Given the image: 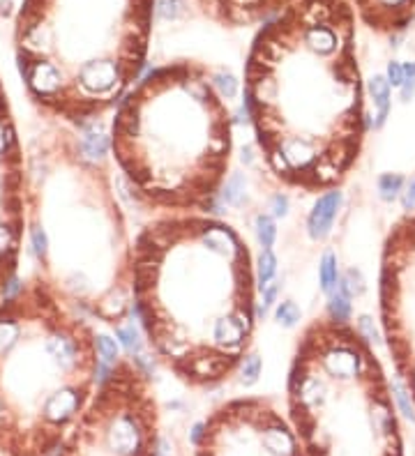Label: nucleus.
Masks as SVG:
<instances>
[{
    "mask_svg": "<svg viewBox=\"0 0 415 456\" xmlns=\"http://www.w3.org/2000/svg\"><path fill=\"white\" fill-rule=\"evenodd\" d=\"M245 108L277 180L303 192L334 189L367 127L348 7L305 0L270 21L247 60Z\"/></svg>",
    "mask_w": 415,
    "mask_h": 456,
    "instance_id": "nucleus-1",
    "label": "nucleus"
},
{
    "mask_svg": "<svg viewBox=\"0 0 415 456\" xmlns=\"http://www.w3.org/2000/svg\"><path fill=\"white\" fill-rule=\"evenodd\" d=\"M256 293L247 240L217 217L162 214L134 240V314L157 360L187 385L238 371L259 321Z\"/></svg>",
    "mask_w": 415,
    "mask_h": 456,
    "instance_id": "nucleus-2",
    "label": "nucleus"
},
{
    "mask_svg": "<svg viewBox=\"0 0 415 456\" xmlns=\"http://www.w3.org/2000/svg\"><path fill=\"white\" fill-rule=\"evenodd\" d=\"M109 139L120 180L141 205L208 214L226 183L233 115L203 67L173 62L120 99Z\"/></svg>",
    "mask_w": 415,
    "mask_h": 456,
    "instance_id": "nucleus-3",
    "label": "nucleus"
},
{
    "mask_svg": "<svg viewBox=\"0 0 415 456\" xmlns=\"http://www.w3.org/2000/svg\"><path fill=\"white\" fill-rule=\"evenodd\" d=\"M109 157L58 134L26 173V223L46 235L44 279L88 318L120 328L134 314V242Z\"/></svg>",
    "mask_w": 415,
    "mask_h": 456,
    "instance_id": "nucleus-4",
    "label": "nucleus"
},
{
    "mask_svg": "<svg viewBox=\"0 0 415 456\" xmlns=\"http://www.w3.org/2000/svg\"><path fill=\"white\" fill-rule=\"evenodd\" d=\"M106 369L97 335L74 304L37 277L0 302V429L17 396L35 401L46 447L71 422Z\"/></svg>",
    "mask_w": 415,
    "mask_h": 456,
    "instance_id": "nucleus-5",
    "label": "nucleus"
},
{
    "mask_svg": "<svg viewBox=\"0 0 415 456\" xmlns=\"http://www.w3.org/2000/svg\"><path fill=\"white\" fill-rule=\"evenodd\" d=\"M26 228V169L17 127L0 83V298L14 293Z\"/></svg>",
    "mask_w": 415,
    "mask_h": 456,
    "instance_id": "nucleus-6",
    "label": "nucleus"
},
{
    "mask_svg": "<svg viewBox=\"0 0 415 456\" xmlns=\"http://www.w3.org/2000/svg\"><path fill=\"white\" fill-rule=\"evenodd\" d=\"M341 203H344V194H341L337 187H334V189H328L325 194H321L316 199L310 217H307V233H310L314 242H323L325 237L330 235Z\"/></svg>",
    "mask_w": 415,
    "mask_h": 456,
    "instance_id": "nucleus-7",
    "label": "nucleus"
},
{
    "mask_svg": "<svg viewBox=\"0 0 415 456\" xmlns=\"http://www.w3.org/2000/svg\"><path fill=\"white\" fill-rule=\"evenodd\" d=\"M369 95H371V101H374V108H376L374 129H381L385 125V120H388V113H390V106H392L388 78L385 76L369 78Z\"/></svg>",
    "mask_w": 415,
    "mask_h": 456,
    "instance_id": "nucleus-8",
    "label": "nucleus"
},
{
    "mask_svg": "<svg viewBox=\"0 0 415 456\" xmlns=\"http://www.w3.org/2000/svg\"><path fill=\"white\" fill-rule=\"evenodd\" d=\"M319 281H321V291L325 295H330L339 284V270H337V256L334 251H325L321 256V265H319Z\"/></svg>",
    "mask_w": 415,
    "mask_h": 456,
    "instance_id": "nucleus-9",
    "label": "nucleus"
},
{
    "mask_svg": "<svg viewBox=\"0 0 415 456\" xmlns=\"http://www.w3.org/2000/svg\"><path fill=\"white\" fill-rule=\"evenodd\" d=\"M328 318L334 321V323H348V318H350V298L339 284L330 293V302H328Z\"/></svg>",
    "mask_w": 415,
    "mask_h": 456,
    "instance_id": "nucleus-10",
    "label": "nucleus"
},
{
    "mask_svg": "<svg viewBox=\"0 0 415 456\" xmlns=\"http://www.w3.org/2000/svg\"><path fill=\"white\" fill-rule=\"evenodd\" d=\"M376 189H378L381 201L385 203L397 201L404 192V176H399V173H383V176H378L376 180Z\"/></svg>",
    "mask_w": 415,
    "mask_h": 456,
    "instance_id": "nucleus-11",
    "label": "nucleus"
},
{
    "mask_svg": "<svg viewBox=\"0 0 415 456\" xmlns=\"http://www.w3.org/2000/svg\"><path fill=\"white\" fill-rule=\"evenodd\" d=\"M245 189H247L245 173H233V176L224 183V187H221V199H224L226 205L238 208L242 199H245Z\"/></svg>",
    "mask_w": 415,
    "mask_h": 456,
    "instance_id": "nucleus-12",
    "label": "nucleus"
},
{
    "mask_svg": "<svg viewBox=\"0 0 415 456\" xmlns=\"http://www.w3.org/2000/svg\"><path fill=\"white\" fill-rule=\"evenodd\" d=\"M275 272H277V256L273 253V249H263L259 256V265H256V286H259V291H263L275 279Z\"/></svg>",
    "mask_w": 415,
    "mask_h": 456,
    "instance_id": "nucleus-13",
    "label": "nucleus"
},
{
    "mask_svg": "<svg viewBox=\"0 0 415 456\" xmlns=\"http://www.w3.org/2000/svg\"><path fill=\"white\" fill-rule=\"evenodd\" d=\"M256 237H259L263 249H273L275 237H277V223L270 214L256 217Z\"/></svg>",
    "mask_w": 415,
    "mask_h": 456,
    "instance_id": "nucleus-14",
    "label": "nucleus"
},
{
    "mask_svg": "<svg viewBox=\"0 0 415 456\" xmlns=\"http://www.w3.org/2000/svg\"><path fill=\"white\" fill-rule=\"evenodd\" d=\"M210 78H212L214 90L219 92L221 99L228 101L238 95V81H235V76L231 74V71H214V74H210Z\"/></svg>",
    "mask_w": 415,
    "mask_h": 456,
    "instance_id": "nucleus-15",
    "label": "nucleus"
},
{
    "mask_svg": "<svg viewBox=\"0 0 415 456\" xmlns=\"http://www.w3.org/2000/svg\"><path fill=\"white\" fill-rule=\"evenodd\" d=\"M97 351H99V360H102V364L106 369H111L120 360L118 341L116 339H111L109 335H99L97 337Z\"/></svg>",
    "mask_w": 415,
    "mask_h": 456,
    "instance_id": "nucleus-16",
    "label": "nucleus"
},
{
    "mask_svg": "<svg viewBox=\"0 0 415 456\" xmlns=\"http://www.w3.org/2000/svg\"><path fill=\"white\" fill-rule=\"evenodd\" d=\"M238 371H240V380H242V385H254L256 380H259V375H261V357L259 355H245V360L240 362V366H238Z\"/></svg>",
    "mask_w": 415,
    "mask_h": 456,
    "instance_id": "nucleus-17",
    "label": "nucleus"
},
{
    "mask_svg": "<svg viewBox=\"0 0 415 456\" xmlns=\"http://www.w3.org/2000/svg\"><path fill=\"white\" fill-rule=\"evenodd\" d=\"M300 318H303V314H300L298 304L291 302V300L282 302L275 311V321L282 325V328H296V325L300 323Z\"/></svg>",
    "mask_w": 415,
    "mask_h": 456,
    "instance_id": "nucleus-18",
    "label": "nucleus"
},
{
    "mask_svg": "<svg viewBox=\"0 0 415 456\" xmlns=\"http://www.w3.org/2000/svg\"><path fill=\"white\" fill-rule=\"evenodd\" d=\"M279 288H282V281H270L261 291V302H256V318H259V321H263V318L268 316V311L273 309Z\"/></svg>",
    "mask_w": 415,
    "mask_h": 456,
    "instance_id": "nucleus-19",
    "label": "nucleus"
},
{
    "mask_svg": "<svg viewBox=\"0 0 415 456\" xmlns=\"http://www.w3.org/2000/svg\"><path fill=\"white\" fill-rule=\"evenodd\" d=\"M116 335L120 339V344H123L132 355H139L141 353V339H139V332H137V328H134L132 321L125 323V325H120V328H116Z\"/></svg>",
    "mask_w": 415,
    "mask_h": 456,
    "instance_id": "nucleus-20",
    "label": "nucleus"
},
{
    "mask_svg": "<svg viewBox=\"0 0 415 456\" xmlns=\"http://www.w3.org/2000/svg\"><path fill=\"white\" fill-rule=\"evenodd\" d=\"M339 286L344 288L346 291V295L348 298H357V295H362L364 293V277H362V272L360 270H355V267H350V270L344 274V279L339 281Z\"/></svg>",
    "mask_w": 415,
    "mask_h": 456,
    "instance_id": "nucleus-21",
    "label": "nucleus"
},
{
    "mask_svg": "<svg viewBox=\"0 0 415 456\" xmlns=\"http://www.w3.org/2000/svg\"><path fill=\"white\" fill-rule=\"evenodd\" d=\"M185 14V0H157V17L164 21H176Z\"/></svg>",
    "mask_w": 415,
    "mask_h": 456,
    "instance_id": "nucleus-22",
    "label": "nucleus"
},
{
    "mask_svg": "<svg viewBox=\"0 0 415 456\" xmlns=\"http://www.w3.org/2000/svg\"><path fill=\"white\" fill-rule=\"evenodd\" d=\"M392 394H395L399 408H402V415L413 422V419H415V410H413V403H411V392L404 387L402 380H395V382H392Z\"/></svg>",
    "mask_w": 415,
    "mask_h": 456,
    "instance_id": "nucleus-23",
    "label": "nucleus"
},
{
    "mask_svg": "<svg viewBox=\"0 0 415 456\" xmlns=\"http://www.w3.org/2000/svg\"><path fill=\"white\" fill-rule=\"evenodd\" d=\"M402 101H411L415 97V62L404 65V81H402Z\"/></svg>",
    "mask_w": 415,
    "mask_h": 456,
    "instance_id": "nucleus-24",
    "label": "nucleus"
},
{
    "mask_svg": "<svg viewBox=\"0 0 415 456\" xmlns=\"http://www.w3.org/2000/svg\"><path fill=\"white\" fill-rule=\"evenodd\" d=\"M357 332L367 339V341L374 346V344H378V335H376V328H374V321H371L369 316H362L360 318V323H357Z\"/></svg>",
    "mask_w": 415,
    "mask_h": 456,
    "instance_id": "nucleus-25",
    "label": "nucleus"
},
{
    "mask_svg": "<svg viewBox=\"0 0 415 456\" xmlns=\"http://www.w3.org/2000/svg\"><path fill=\"white\" fill-rule=\"evenodd\" d=\"M385 78H388V83L392 85V88H399V85H402V81H404V67H402L399 62L392 60V62L388 65V74H385Z\"/></svg>",
    "mask_w": 415,
    "mask_h": 456,
    "instance_id": "nucleus-26",
    "label": "nucleus"
},
{
    "mask_svg": "<svg viewBox=\"0 0 415 456\" xmlns=\"http://www.w3.org/2000/svg\"><path fill=\"white\" fill-rule=\"evenodd\" d=\"M289 196L286 194H275L273 196V212L275 217H286L289 214Z\"/></svg>",
    "mask_w": 415,
    "mask_h": 456,
    "instance_id": "nucleus-27",
    "label": "nucleus"
},
{
    "mask_svg": "<svg viewBox=\"0 0 415 456\" xmlns=\"http://www.w3.org/2000/svg\"><path fill=\"white\" fill-rule=\"evenodd\" d=\"M402 205H404V210H413L415 208V178L409 180L406 189L402 192Z\"/></svg>",
    "mask_w": 415,
    "mask_h": 456,
    "instance_id": "nucleus-28",
    "label": "nucleus"
}]
</instances>
